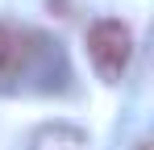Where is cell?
<instances>
[{
    "label": "cell",
    "instance_id": "6da1fadb",
    "mask_svg": "<svg viewBox=\"0 0 154 150\" xmlns=\"http://www.w3.org/2000/svg\"><path fill=\"white\" fill-rule=\"evenodd\" d=\"M88 58L100 71V79H108V83L121 79L129 58H133V33H129V25L117 21V17L92 21V29H88Z\"/></svg>",
    "mask_w": 154,
    "mask_h": 150
},
{
    "label": "cell",
    "instance_id": "7a4b0ae2",
    "mask_svg": "<svg viewBox=\"0 0 154 150\" xmlns=\"http://www.w3.org/2000/svg\"><path fill=\"white\" fill-rule=\"evenodd\" d=\"M29 150H88V133L71 121H50L33 129Z\"/></svg>",
    "mask_w": 154,
    "mask_h": 150
},
{
    "label": "cell",
    "instance_id": "3957f363",
    "mask_svg": "<svg viewBox=\"0 0 154 150\" xmlns=\"http://www.w3.org/2000/svg\"><path fill=\"white\" fill-rule=\"evenodd\" d=\"M25 58V38L13 29V25H0V75L17 71Z\"/></svg>",
    "mask_w": 154,
    "mask_h": 150
}]
</instances>
